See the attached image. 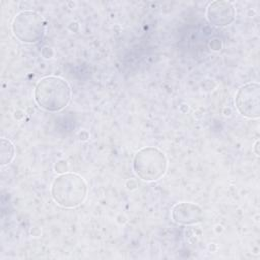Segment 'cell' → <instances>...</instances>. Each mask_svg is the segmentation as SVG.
I'll return each instance as SVG.
<instances>
[{"label":"cell","instance_id":"ba28073f","mask_svg":"<svg viewBox=\"0 0 260 260\" xmlns=\"http://www.w3.org/2000/svg\"><path fill=\"white\" fill-rule=\"evenodd\" d=\"M15 154V148L13 143L6 138H1V146H0V165L4 166L13 159Z\"/></svg>","mask_w":260,"mask_h":260},{"label":"cell","instance_id":"277c9868","mask_svg":"<svg viewBox=\"0 0 260 260\" xmlns=\"http://www.w3.org/2000/svg\"><path fill=\"white\" fill-rule=\"evenodd\" d=\"M11 29L14 37L20 42L34 44L44 37L46 22L38 12L25 10L15 15L11 23Z\"/></svg>","mask_w":260,"mask_h":260},{"label":"cell","instance_id":"52a82bcc","mask_svg":"<svg viewBox=\"0 0 260 260\" xmlns=\"http://www.w3.org/2000/svg\"><path fill=\"white\" fill-rule=\"evenodd\" d=\"M172 218L179 224H196L203 220V210L195 203L180 202L173 206Z\"/></svg>","mask_w":260,"mask_h":260},{"label":"cell","instance_id":"5b68a950","mask_svg":"<svg viewBox=\"0 0 260 260\" xmlns=\"http://www.w3.org/2000/svg\"><path fill=\"white\" fill-rule=\"evenodd\" d=\"M238 112L248 119H258L260 116V85L249 82L241 86L235 96Z\"/></svg>","mask_w":260,"mask_h":260},{"label":"cell","instance_id":"9c48e42d","mask_svg":"<svg viewBox=\"0 0 260 260\" xmlns=\"http://www.w3.org/2000/svg\"><path fill=\"white\" fill-rule=\"evenodd\" d=\"M257 147H258V141H257V142H256V144H255V149H256V154H257V155H258V153H259V152H258V150H257Z\"/></svg>","mask_w":260,"mask_h":260},{"label":"cell","instance_id":"8992f818","mask_svg":"<svg viewBox=\"0 0 260 260\" xmlns=\"http://www.w3.org/2000/svg\"><path fill=\"white\" fill-rule=\"evenodd\" d=\"M206 18L214 26L230 25L236 18V8L230 1H212L206 8Z\"/></svg>","mask_w":260,"mask_h":260},{"label":"cell","instance_id":"3957f363","mask_svg":"<svg viewBox=\"0 0 260 260\" xmlns=\"http://www.w3.org/2000/svg\"><path fill=\"white\" fill-rule=\"evenodd\" d=\"M168 168L166 154L158 148L148 146L136 152L133 158V171L141 180L153 182L160 179Z\"/></svg>","mask_w":260,"mask_h":260},{"label":"cell","instance_id":"7a4b0ae2","mask_svg":"<svg viewBox=\"0 0 260 260\" xmlns=\"http://www.w3.org/2000/svg\"><path fill=\"white\" fill-rule=\"evenodd\" d=\"M87 190V184L80 175L64 173L53 181L51 195L61 207L73 208L84 202Z\"/></svg>","mask_w":260,"mask_h":260},{"label":"cell","instance_id":"6da1fadb","mask_svg":"<svg viewBox=\"0 0 260 260\" xmlns=\"http://www.w3.org/2000/svg\"><path fill=\"white\" fill-rule=\"evenodd\" d=\"M36 104L47 112H59L71 100L69 83L59 76H45L38 81L34 91Z\"/></svg>","mask_w":260,"mask_h":260}]
</instances>
